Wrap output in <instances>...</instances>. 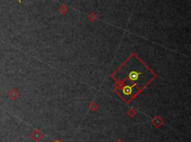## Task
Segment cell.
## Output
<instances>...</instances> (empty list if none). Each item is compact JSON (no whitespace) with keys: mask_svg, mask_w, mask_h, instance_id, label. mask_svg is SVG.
<instances>
[{"mask_svg":"<svg viewBox=\"0 0 191 142\" xmlns=\"http://www.w3.org/2000/svg\"><path fill=\"white\" fill-rule=\"evenodd\" d=\"M29 136H30V138L35 142H39L43 138V135L39 129H36L32 131Z\"/></svg>","mask_w":191,"mask_h":142,"instance_id":"cell-1","label":"cell"},{"mask_svg":"<svg viewBox=\"0 0 191 142\" xmlns=\"http://www.w3.org/2000/svg\"><path fill=\"white\" fill-rule=\"evenodd\" d=\"M18 1H19V2H20V3H21V2H22L21 0H18Z\"/></svg>","mask_w":191,"mask_h":142,"instance_id":"cell-9","label":"cell"},{"mask_svg":"<svg viewBox=\"0 0 191 142\" xmlns=\"http://www.w3.org/2000/svg\"><path fill=\"white\" fill-rule=\"evenodd\" d=\"M163 123H164V121H163V120L161 119L159 116L155 117L152 121V123L156 128H159L160 126L163 124Z\"/></svg>","mask_w":191,"mask_h":142,"instance_id":"cell-3","label":"cell"},{"mask_svg":"<svg viewBox=\"0 0 191 142\" xmlns=\"http://www.w3.org/2000/svg\"><path fill=\"white\" fill-rule=\"evenodd\" d=\"M59 11H60L61 13H63V14H64V13H66V11H67V7H65L64 5L61 6V7L59 8Z\"/></svg>","mask_w":191,"mask_h":142,"instance_id":"cell-4","label":"cell"},{"mask_svg":"<svg viewBox=\"0 0 191 142\" xmlns=\"http://www.w3.org/2000/svg\"><path fill=\"white\" fill-rule=\"evenodd\" d=\"M53 142H62V141H60V140H55V141H53Z\"/></svg>","mask_w":191,"mask_h":142,"instance_id":"cell-7","label":"cell"},{"mask_svg":"<svg viewBox=\"0 0 191 142\" xmlns=\"http://www.w3.org/2000/svg\"><path fill=\"white\" fill-rule=\"evenodd\" d=\"M116 142H123V141H122V140H117Z\"/></svg>","mask_w":191,"mask_h":142,"instance_id":"cell-8","label":"cell"},{"mask_svg":"<svg viewBox=\"0 0 191 142\" xmlns=\"http://www.w3.org/2000/svg\"><path fill=\"white\" fill-rule=\"evenodd\" d=\"M137 112H135L134 109H130L129 111L128 112V115H129L130 117H134L135 115H136Z\"/></svg>","mask_w":191,"mask_h":142,"instance_id":"cell-5","label":"cell"},{"mask_svg":"<svg viewBox=\"0 0 191 142\" xmlns=\"http://www.w3.org/2000/svg\"><path fill=\"white\" fill-rule=\"evenodd\" d=\"M8 97L12 100V101H15V100L17 99L18 97L20 96V93L17 89H11L8 92Z\"/></svg>","mask_w":191,"mask_h":142,"instance_id":"cell-2","label":"cell"},{"mask_svg":"<svg viewBox=\"0 0 191 142\" xmlns=\"http://www.w3.org/2000/svg\"><path fill=\"white\" fill-rule=\"evenodd\" d=\"M89 19H91V20H92V21L95 20V19H96V16L95 14H94V13H91V14L89 15Z\"/></svg>","mask_w":191,"mask_h":142,"instance_id":"cell-6","label":"cell"}]
</instances>
